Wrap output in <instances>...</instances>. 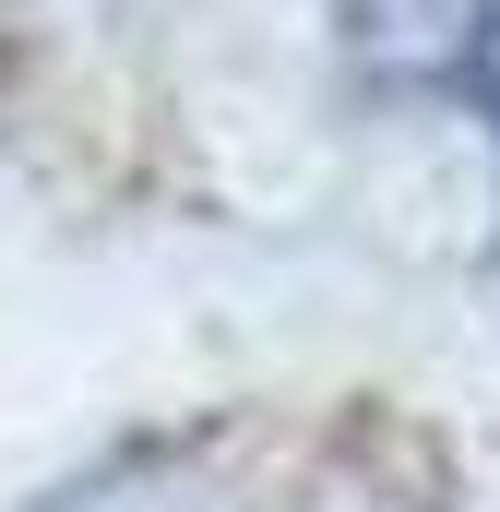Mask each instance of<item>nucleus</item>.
Here are the masks:
<instances>
[{"label": "nucleus", "instance_id": "nucleus-1", "mask_svg": "<svg viewBox=\"0 0 500 512\" xmlns=\"http://www.w3.org/2000/svg\"><path fill=\"white\" fill-rule=\"evenodd\" d=\"M477 60H489V120H500V12H489V48Z\"/></svg>", "mask_w": 500, "mask_h": 512}]
</instances>
